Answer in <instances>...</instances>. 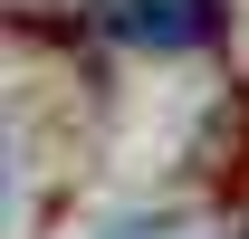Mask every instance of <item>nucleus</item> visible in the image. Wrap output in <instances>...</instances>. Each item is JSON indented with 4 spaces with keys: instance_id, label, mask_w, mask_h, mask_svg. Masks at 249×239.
I'll return each mask as SVG.
<instances>
[{
    "instance_id": "nucleus-1",
    "label": "nucleus",
    "mask_w": 249,
    "mask_h": 239,
    "mask_svg": "<svg viewBox=\"0 0 249 239\" xmlns=\"http://www.w3.org/2000/svg\"><path fill=\"white\" fill-rule=\"evenodd\" d=\"M106 239H173V230H106Z\"/></svg>"
}]
</instances>
